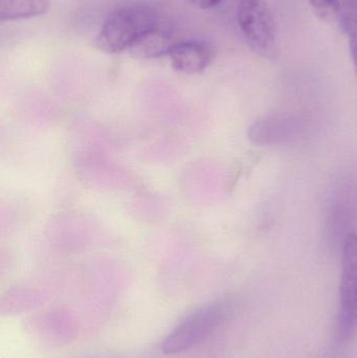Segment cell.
I'll return each mask as SVG.
<instances>
[{"label": "cell", "instance_id": "obj_1", "mask_svg": "<svg viewBox=\"0 0 357 358\" xmlns=\"http://www.w3.org/2000/svg\"><path fill=\"white\" fill-rule=\"evenodd\" d=\"M159 27L156 10L143 4L117 8L103 23L96 39L99 50L107 54H119L129 50L147 31Z\"/></svg>", "mask_w": 357, "mask_h": 358}, {"label": "cell", "instance_id": "obj_2", "mask_svg": "<svg viewBox=\"0 0 357 358\" xmlns=\"http://www.w3.org/2000/svg\"><path fill=\"white\" fill-rule=\"evenodd\" d=\"M228 315V308L221 304L196 309L166 336L161 351L167 355H175L194 348L215 331L226 321Z\"/></svg>", "mask_w": 357, "mask_h": 358}, {"label": "cell", "instance_id": "obj_3", "mask_svg": "<svg viewBox=\"0 0 357 358\" xmlns=\"http://www.w3.org/2000/svg\"><path fill=\"white\" fill-rule=\"evenodd\" d=\"M237 21L252 50L266 59L277 56V25L265 0H239Z\"/></svg>", "mask_w": 357, "mask_h": 358}, {"label": "cell", "instance_id": "obj_4", "mask_svg": "<svg viewBox=\"0 0 357 358\" xmlns=\"http://www.w3.org/2000/svg\"><path fill=\"white\" fill-rule=\"evenodd\" d=\"M357 327V234L346 236L342 255L337 328L342 340L354 336Z\"/></svg>", "mask_w": 357, "mask_h": 358}, {"label": "cell", "instance_id": "obj_5", "mask_svg": "<svg viewBox=\"0 0 357 358\" xmlns=\"http://www.w3.org/2000/svg\"><path fill=\"white\" fill-rule=\"evenodd\" d=\"M304 131V122L293 113H274L260 117L247 129V138L258 146L289 144L295 142Z\"/></svg>", "mask_w": 357, "mask_h": 358}, {"label": "cell", "instance_id": "obj_6", "mask_svg": "<svg viewBox=\"0 0 357 358\" xmlns=\"http://www.w3.org/2000/svg\"><path fill=\"white\" fill-rule=\"evenodd\" d=\"M168 56L174 71L186 75H194L209 66L213 58V50L203 42H177Z\"/></svg>", "mask_w": 357, "mask_h": 358}, {"label": "cell", "instance_id": "obj_7", "mask_svg": "<svg viewBox=\"0 0 357 358\" xmlns=\"http://www.w3.org/2000/svg\"><path fill=\"white\" fill-rule=\"evenodd\" d=\"M177 41L173 36L159 25L147 31L129 48L130 54L136 58L155 59L169 55Z\"/></svg>", "mask_w": 357, "mask_h": 358}, {"label": "cell", "instance_id": "obj_8", "mask_svg": "<svg viewBox=\"0 0 357 358\" xmlns=\"http://www.w3.org/2000/svg\"><path fill=\"white\" fill-rule=\"evenodd\" d=\"M48 0H0V20H20L40 16L48 12Z\"/></svg>", "mask_w": 357, "mask_h": 358}, {"label": "cell", "instance_id": "obj_9", "mask_svg": "<svg viewBox=\"0 0 357 358\" xmlns=\"http://www.w3.org/2000/svg\"><path fill=\"white\" fill-rule=\"evenodd\" d=\"M342 27L345 29L349 42L350 54L357 73V2L348 1L341 10Z\"/></svg>", "mask_w": 357, "mask_h": 358}, {"label": "cell", "instance_id": "obj_10", "mask_svg": "<svg viewBox=\"0 0 357 358\" xmlns=\"http://www.w3.org/2000/svg\"><path fill=\"white\" fill-rule=\"evenodd\" d=\"M309 2L314 12L324 19H331L341 15L340 0H309Z\"/></svg>", "mask_w": 357, "mask_h": 358}, {"label": "cell", "instance_id": "obj_11", "mask_svg": "<svg viewBox=\"0 0 357 358\" xmlns=\"http://www.w3.org/2000/svg\"><path fill=\"white\" fill-rule=\"evenodd\" d=\"M193 6L201 10H211L221 2V0H189Z\"/></svg>", "mask_w": 357, "mask_h": 358}]
</instances>
